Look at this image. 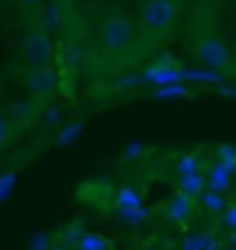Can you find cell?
I'll list each match as a JSON object with an SVG mask.
<instances>
[{
	"instance_id": "1",
	"label": "cell",
	"mask_w": 236,
	"mask_h": 250,
	"mask_svg": "<svg viewBox=\"0 0 236 250\" xmlns=\"http://www.w3.org/2000/svg\"><path fill=\"white\" fill-rule=\"evenodd\" d=\"M181 187L186 195H203V178H200L197 172L189 175V178H181Z\"/></svg>"
},
{
	"instance_id": "2",
	"label": "cell",
	"mask_w": 236,
	"mask_h": 250,
	"mask_svg": "<svg viewBox=\"0 0 236 250\" xmlns=\"http://www.w3.org/2000/svg\"><path fill=\"white\" fill-rule=\"evenodd\" d=\"M203 206L211 208V211H219V208H225V200L217 189H211V192H203Z\"/></svg>"
},
{
	"instance_id": "3",
	"label": "cell",
	"mask_w": 236,
	"mask_h": 250,
	"mask_svg": "<svg viewBox=\"0 0 236 250\" xmlns=\"http://www.w3.org/2000/svg\"><path fill=\"white\" fill-rule=\"evenodd\" d=\"M186 211H189V200H186V197H175L170 214H173V217H186Z\"/></svg>"
},
{
	"instance_id": "4",
	"label": "cell",
	"mask_w": 236,
	"mask_h": 250,
	"mask_svg": "<svg viewBox=\"0 0 236 250\" xmlns=\"http://www.w3.org/2000/svg\"><path fill=\"white\" fill-rule=\"evenodd\" d=\"M222 223H225L228 228H234V231H236V206H228L225 211H222Z\"/></svg>"
},
{
	"instance_id": "5",
	"label": "cell",
	"mask_w": 236,
	"mask_h": 250,
	"mask_svg": "<svg viewBox=\"0 0 236 250\" xmlns=\"http://www.w3.org/2000/svg\"><path fill=\"white\" fill-rule=\"evenodd\" d=\"M83 250H100V239L98 236H89V239L83 242Z\"/></svg>"
}]
</instances>
